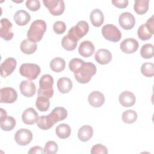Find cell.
Returning a JSON list of instances; mask_svg holds the SVG:
<instances>
[{
    "label": "cell",
    "instance_id": "obj_1",
    "mask_svg": "<svg viewBox=\"0 0 154 154\" xmlns=\"http://www.w3.org/2000/svg\"><path fill=\"white\" fill-rule=\"evenodd\" d=\"M97 71L96 66L91 62H84L82 66L74 73L76 80L81 84H87Z\"/></svg>",
    "mask_w": 154,
    "mask_h": 154
},
{
    "label": "cell",
    "instance_id": "obj_2",
    "mask_svg": "<svg viewBox=\"0 0 154 154\" xmlns=\"http://www.w3.org/2000/svg\"><path fill=\"white\" fill-rule=\"evenodd\" d=\"M46 23L43 20H35L32 22L27 32V38L33 42H40L46 31Z\"/></svg>",
    "mask_w": 154,
    "mask_h": 154
},
{
    "label": "cell",
    "instance_id": "obj_3",
    "mask_svg": "<svg viewBox=\"0 0 154 154\" xmlns=\"http://www.w3.org/2000/svg\"><path fill=\"white\" fill-rule=\"evenodd\" d=\"M54 84L53 77L48 74L43 75L39 80V88L38 90V96H44L51 98L54 94L52 88Z\"/></svg>",
    "mask_w": 154,
    "mask_h": 154
},
{
    "label": "cell",
    "instance_id": "obj_4",
    "mask_svg": "<svg viewBox=\"0 0 154 154\" xmlns=\"http://www.w3.org/2000/svg\"><path fill=\"white\" fill-rule=\"evenodd\" d=\"M88 30V23L84 20H81L69 29L67 35L72 40L78 42V40L87 34Z\"/></svg>",
    "mask_w": 154,
    "mask_h": 154
},
{
    "label": "cell",
    "instance_id": "obj_5",
    "mask_svg": "<svg viewBox=\"0 0 154 154\" xmlns=\"http://www.w3.org/2000/svg\"><path fill=\"white\" fill-rule=\"evenodd\" d=\"M19 73L29 80L35 79L40 75L41 69L38 65L34 63H23L19 67Z\"/></svg>",
    "mask_w": 154,
    "mask_h": 154
},
{
    "label": "cell",
    "instance_id": "obj_6",
    "mask_svg": "<svg viewBox=\"0 0 154 154\" xmlns=\"http://www.w3.org/2000/svg\"><path fill=\"white\" fill-rule=\"evenodd\" d=\"M103 37L112 42H118L122 37V33L118 28L112 24H106L102 28Z\"/></svg>",
    "mask_w": 154,
    "mask_h": 154
},
{
    "label": "cell",
    "instance_id": "obj_7",
    "mask_svg": "<svg viewBox=\"0 0 154 154\" xmlns=\"http://www.w3.org/2000/svg\"><path fill=\"white\" fill-rule=\"evenodd\" d=\"M43 4L53 16L62 14L65 9L64 2L62 0H44Z\"/></svg>",
    "mask_w": 154,
    "mask_h": 154
},
{
    "label": "cell",
    "instance_id": "obj_8",
    "mask_svg": "<svg viewBox=\"0 0 154 154\" xmlns=\"http://www.w3.org/2000/svg\"><path fill=\"white\" fill-rule=\"evenodd\" d=\"M17 99L16 91L11 87H7L0 90V102L5 103H13Z\"/></svg>",
    "mask_w": 154,
    "mask_h": 154
},
{
    "label": "cell",
    "instance_id": "obj_9",
    "mask_svg": "<svg viewBox=\"0 0 154 154\" xmlns=\"http://www.w3.org/2000/svg\"><path fill=\"white\" fill-rule=\"evenodd\" d=\"M16 142L20 146H26L32 140V134L28 129L22 128L17 130L14 135Z\"/></svg>",
    "mask_w": 154,
    "mask_h": 154
},
{
    "label": "cell",
    "instance_id": "obj_10",
    "mask_svg": "<svg viewBox=\"0 0 154 154\" xmlns=\"http://www.w3.org/2000/svg\"><path fill=\"white\" fill-rule=\"evenodd\" d=\"M14 33L12 29V23L7 18L1 19L0 37L5 41L10 40L13 38Z\"/></svg>",
    "mask_w": 154,
    "mask_h": 154
},
{
    "label": "cell",
    "instance_id": "obj_11",
    "mask_svg": "<svg viewBox=\"0 0 154 154\" xmlns=\"http://www.w3.org/2000/svg\"><path fill=\"white\" fill-rule=\"evenodd\" d=\"M17 61L13 57L6 58L1 64V75L3 78H6L11 75L16 69Z\"/></svg>",
    "mask_w": 154,
    "mask_h": 154
},
{
    "label": "cell",
    "instance_id": "obj_12",
    "mask_svg": "<svg viewBox=\"0 0 154 154\" xmlns=\"http://www.w3.org/2000/svg\"><path fill=\"white\" fill-rule=\"evenodd\" d=\"M119 23L123 29L129 30L134 26L135 19L132 13L129 12H123L119 16Z\"/></svg>",
    "mask_w": 154,
    "mask_h": 154
},
{
    "label": "cell",
    "instance_id": "obj_13",
    "mask_svg": "<svg viewBox=\"0 0 154 154\" xmlns=\"http://www.w3.org/2000/svg\"><path fill=\"white\" fill-rule=\"evenodd\" d=\"M138 41L134 38H128L123 40L120 45L121 51L126 54H132L136 52L138 48Z\"/></svg>",
    "mask_w": 154,
    "mask_h": 154
},
{
    "label": "cell",
    "instance_id": "obj_14",
    "mask_svg": "<svg viewBox=\"0 0 154 154\" xmlns=\"http://www.w3.org/2000/svg\"><path fill=\"white\" fill-rule=\"evenodd\" d=\"M19 88L21 93L25 97H31L33 96L36 91V87L31 80L22 81L19 85Z\"/></svg>",
    "mask_w": 154,
    "mask_h": 154
},
{
    "label": "cell",
    "instance_id": "obj_15",
    "mask_svg": "<svg viewBox=\"0 0 154 154\" xmlns=\"http://www.w3.org/2000/svg\"><path fill=\"white\" fill-rule=\"evenodd\" d=\"M119 100L123 106L131 107L135 104L136 97L132 92L129 91H124L120 94Z\"/></svg>",
    "mask_w": 154,
    "mask_h": 154
},
{
    "label": "cell",
    "instance_id": "obj_16",
    "mask_svg": "<svg viewBox=\"0 0 154 154\" xmlns=\"http://www.w3.org/2000/svg\"><path fill=\"white\" fill-rule=\"evenodd\" d=\"M88 101L89 104L93 107L99 108L104 103L105 96L99 91H93L89 94Z\"/></svg>",
    "mask_w": 154,
    "mask_h": 154
},
{
    "label": "cell",
    "instance_id": "obj_17",
    "mask_svg": "<svg viewBox=\"0 0 154 154\" xmlns=\"http://www.w3.org/2000/svg\"><path fill=\"white\" fill-rule=\"evenodd\" d=\"M38 118V114L33 108H26L23 112L22 115V120L23 122L28 125L34 124L37 122Z\"/></svg>",
    "mask_w": 154,
    "mask_h": 154
},
{
    "label": "cell",
    "instance_id": "obj_18",
    "mask_svg": "<svg viewBox=\"0 0 154 154\" xmlns=\"http://www.w3.org/2000/svg\"><path fill=\"white\" fill-rule=\"evenodd\" d=\"M48 116L55 125L58 122L63 120L67 117V111L64 107H55L51 112L48 114Z\"/></svg>",
    "mask_w": 154,
    "mask_h": 154
},
{
    "label": "cell",
    "instance_id": "obj_19",
    "mask_svg": "<svg viewBox=\"0 0 154 154\" xmlns=\"http://www.w3.org/2000/svg\"><path fill=\"white\" fill-rule=\"evenodd\" d=\"M94 58L99 64L105 65L108 64L111 61L112 54L108 49H100L95 53Z\"/></svg>",
    "mask_w": 154,
    "mask_h": 154
},
{
    "label": "cell",
    "instance_id": "obj_20",
    "mask_svg": "<svg viewBox=\"0 0 154 154\" xmlns=\"http://www.w3.org/2000/svg\"><path fill=\"white\" fill-rule=\"evenodd\" d=\"M94 50V46L92 42L85 40L81 43L78 48V52L84 57H89L93 54Z\"/></svg>",
    "mask_w": 154,
    "mask_h": 154
},
{
    "label": "cell",
    "instance_id": "obj_21",
    "mask_svg": "<svg viewBox=\"0 0 154 154\" xmlns=\"http://www.w3.org/2000/svg\"><path fill=\"white\" fill-rule=\"evenodd\" d=\"M13 19L17 25L24 26L30 21L31 16L27 11L23 10H19L15 13Z\"/></svg>",
    "mask_w": 154,
    "mask_h": 154
},
{
    "label": "cell",
    "instance_id": "obj_22",
    "mask_svg": "<svg viewBox=\"0 0 154 154\" xmlns=\"http://www.w3.org/2000/svg\"><path fill=\"white\" fill-rule=\"evenodd\" d=\"M90 19L94 26L99 27L104 22V16L100 9L95 8L90 13Z\"/></svg>",
    "mask_w": 154,
    "mask_h": 154
},
{
    "label": "cell",
    "instance_id": "obj_23",
    "mask_svg": "<svg viewBox=\"0 0 154 154\" xmlns=\"http://www.w3.org/2000/svg\"><path fill=\"white\" fill-rule=\"evenodd\" d=\"M57 88L58 91L63 94L69 93L72 88L73 84L71 79L67 77L60 78L57 81Z\"/></svg>",
    "mask_w": 154,
    "mask_h": 154
},
{
    "label": "cell",
    "instance_id": "obj_24",
    "mask_svg": "<svg viewBox=\"0 0 154 154\" xmlns=\"http://www.w3.org/2000/svg\"><path fill=\"white\" fill-rule=\"evenodd\" d=\"M93 129L90 125H84L79 128L78 132V137L82 142L89 140L93 136Z\"/></svg>",
    "mask_w": 154,
    "mask_h": 154
},
{
    "label": "cell",
    "instance_id": "obj_25",
    "mask_svg": "<svg viewBox=\"0 0 154 154\" xmlns=\"http://www.w3.org/2000/svg\"><path fill=\"white\" fill-rule=\"evenodd\" d=\"M20 49L24 54L30 55L36 51L37 49V45L35 42H31L28 39H25L21 42Z\"/></svg>",
    "mask_w": 154,
    "mask_h": 154
},
{
    "label": "cell",
    "instance_id": "obj_26",
    "mask_svg": "<svg viewBox=\"0 0 154 154\" xmlns=\"http://www.w3.org/2000/svg\"><path fill=\"white\" fill-rule=\"evenodd\" d=\"M57 135L61 139L67 138L71 134V128L70 126L66 123L58 125L55 129Z\"/></svg>",
    "mask_w": 154,
    "mask_h": 154
},
{
    "label": "cell",
    "instance_id": "obj_27",
    "mask_svg": "<svg viewBox=\"0 0 154 154\" xmlns=\"http://www.w3.org/2000/svg\"><path fill=\"white\" fill-rule=\"evenodd\" d=\"M51 69L55 72H60L65 69V60L61 57H55L52 59L49 64Z\"/></svg>",
    "mask_w": 154,
    "mask_h": 154
},
{
    "label": "cell",
    "instance_id": "obj_28",
    "mask_svg": "<svg viewBox=\"0 0 154 154\" xmlns=\"http://www.w3.org/2000/svg\"><path fill=\"white\" fill-rule=\"evenodd\" d=\"M149 4V0H136L134 2V10L138 14H143L148 11Z\"/></svg>",
    "mask_w": 154,
    "mask_h": 154
},
{
    "label": "cell",
    "instance_id": "obj_29",
    "mask_svg": "<svg viewBox=\"0 0 154 154\" xmlns=\"http://www.w3.org/2000/svg\"><path fill=\"white\" fill-rule=\"evenodd\" d=\"M37 126L43 130H48L51 128L54 125V123L48 116H42L39 117L37 121Z\"/></svg>",
    "mask_w": 154,
    "mask_h": 154
},
{
    "label": "cell",
    "instance_id": "obj_30",
    "mask_svg": "<svg viewBox=\"0 0 154 154\" xmlns=\"http://www.w3.org/2000/svg\"><path fill=\"white\" fill-rule=\"evenodd\" d=\"M50 106L49 99L44 96H38L35 101V106L41 112L48 110Z\"/></svg>",
    "mask_w": 154,
    "mask_h": 154
},
{
    "label": "cell",
    "instance_id": "obj_31",
    "mask_svg": "<svg viewBox=\"0 0 154 154\" xmlns=\"http://www.w3.org/2000/svg\"><path fill=\"white\" fill-rule=\"evenodd\" d=\"M153 34V33L150 31V30L148 28L145 23L142 24L141 26H140L137 31V35L138 38L143 41L150 39Z\"/></svg>",
    "mask_w": 154,
    "mask_h": 154
},
{
    "label": "cell",
    "instance_id": "obj_32",
    "mask_svg": "<svg viewBox=\"0 0 154 154\" xmlns=\"http://www.w3.org/2000/svg\"><path fill=\"white\" fill-rule=\"evenodd\" d=\"M137 113L135 111L128 109L123 112L122 119L125 123L132 124L137 120Z\"/></svg>",
    "mask_w": 154,
    "mask_h": 154
},
{
    "label": "cell",
    "instance_id": "obj_33",
    "mask_svg": "<svg viewBox=\"0 0 154 154\" xmlns=\"http://www.w3.org/2000/svg\"><path fill=\"white\" fill-rule=\"evenodd\" d=\"M140 55L144 59L152 58L154 55V47L153 45L147 43L143 45L140 50Z\"/></svg>",
    "mask_w": 154,
    "mask_h": 154
},
{
    "label": "cell",
    "instance_id": "obj_34",
    "mask_svg": "<svg viewBox=\"0 0 154 154\" xmlns=\"http://www.w3.org/2000/svg\"><path fill=\"white\" fill-rule=\"evenodd\" d=\"M16 120L11 116H7L3 121L1 122L0 126L4 131H11L16 126Z\"/></svg>",
    "mask_w": 154,
    "mask_h": 154
},
{
    "label": "cell",
    "instance_id": "obj_35",
    "mask_svg": "<svg viewBox=\"0 0 154 154\" xmlns=\"http://www.w3.org/2000/svg\"><path fill=\"white\" fill-rule=\"evenodd\" d=\"M141 73L146 77H152L154 75V65L152 63L146 62L141 67Z\"/></svg>",
    "mask_w": 154,
    "mask_h": 154
},
{
    "label": "cell",
    "instance_id": "obj_36",
    "mask_svg": "<svg viewBox=\"0 0 154 154\" xmlns=\"http://www.w3.org/2000/svg\"><path fill=\"white\" fill-rule=\"evenodd\" d=\"M78 45V42H74L70 39L67 35H66L61 40V45L63 48L66 51H73L75 49Z\"/></svg>",
    "mask_w": 154,
    "mask_h": 154
},
{
    "label": "cell",
    "instance_id": "obj_37",
    "mask_svg": "<svg viewBox=\"0 0 154 154\" xmlns=\"http://www.w3.org/2000/svg\"><path fill=\"white\" fill-rule=\"evenodd\" d=\"M58 145L54 141H48L44 147V152L46 154H55L58 152Z\"/></svg>",
    "mask_w": 154,
    "mask_h": 154
},
{
    "label": "cell",
    "instance_id": "obj_38",
    "mask_svg": "<svg viewBox=\"0 0 154 154\" xmlns=\"http://www.w3.org/2000/svg\"><path fill=\"white\" fill-rule=\"evenodd\" d=\"M84 61L81 59L75 58L69 61V67L71 72L75 73L77 70H78L84 63Z\"/></svg>",
    "mask_w": 154,
    "mask_h": 154
},
{
    "label": "cell",
    "instance_id": "obj_39",
    "mask_svg": "<svg viewBox=\"0 0 154 154\" xmlns=\"http://www.w3.org/2000/svg\"><path fill=\"white\" fill-rule=\"evenodd\" d=\"M90 153L92 154H107L108 151L106 146L101 144H96L91 147Z\"/></svg>",
    "mask_w": 154,
    "mask_h": 154
},
{
    "label": "cell",
    "instance_id": "obj_40",
    "mask_svg": "<svg viewBox=\"0 0 154 154\" xmlns=\"http://www.w3.org/2000/svg\"><path fill=\"white\" fill-rule=\"evenodd\" d=\"M53 29L57 34H62L66 31V23L61 20L55 22L53 25Z\"/></svg>",
    "mask_w": 154,
    "mask_h": 154
},
{
    "label": "cell",
    "instance_id": "obj_41",
    "mask_svg": "<svg viewBox=\"0 0 154 154\" xmlns=\"http://www.w3.org/2000/svg\"><path fill=\"white\" fill-rule=\"evenodd\" d=\"M26 7L32 11H36L40 8V2L38 0H27L25 3Z\"/></svg>",
    "mask_w": 154,
    "mask_h": 154
},
{
    "label": "cell",
    "instance_id": "obj_42",
    "mask_svg": "<svg viewBox=\"0 0 154 154\" xmlns=\"http://www.w3.org/2000/svg\"><path fill=\"white\" fill-rule=\"evenodd\" d=\"M111 2L114 6L119 8H126L128 5V0H112Z\"/></svg>",
    "mask_w": 154,
    "mask_h": 154
},
{
    "label": "cell",
    "instance_id": "obj_43",
    "mask_svg": "<svg viewBox=\"0 0 154 154\" xmlns=\"http://www.w3.org/2000/svg\"><path fill=\"white\" fill-rule=\"evenodd\" d=\"M29 154H42L45 153L44 149H43L40 146H34L30 149L28 151Z\"/></svg>",
    "mask_w": 154,
    "mask_h": 154
},
{
    "label": "cell",
    "instance_id": "obj_44",
    "mask_svg": "<svg viewBox=\"0 0 154 154\" xmlns=\"http://www.w3.org/2000/svg\"><path fill=\"white\" fill-rule=\"evenodd\" d=\"M145 24L148 27V28L150 30V31L152 33H154V18H153V16H152L150 18H149L147 20V22Z\"/></svg>",
    "mask_w": 154,
    "mask_h": 154
},
{
    "label": "cell",
    "instance_id": "obj_45",
    "mask_svg": "<svg viewBox=\"0 0 154 154\" xmlns=\"http://www.w3.org/2000/svg\"><path fill=\"white\" fill-rule=\"evenodd\" d=\"M1 118H0V122L3 121L7 117V114L5 110H4L3 108H1Z\"/></svg>",
    "mask_w": 154,
    "mask_h": 154
}]
</instances>
